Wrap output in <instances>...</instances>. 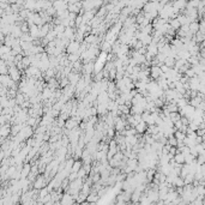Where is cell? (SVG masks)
Returning <instances> with one entry per match:
<instances>
[{"label": "cell", "mask_w": 205, "mask_h": 205, "mask_svg": "<svg viewBox=\"0 0 205 205\" xmlns=\"http://www.w3.org/2000/svg\"><path fill=\"white\" fill-rule=\"evenodd\" d=\"M9 74H10V77L12 78V80H15L16 83H20L22 82V78H23V76H22V72H20V70L17 67V66H12V67H9Z\"/></svg>", "instance_id": "1"}, {"label": "cell", "mask_w": 205, "mask_h": 205, "mask_svg": "<svg viewBox=\"0 0 205 205\" xmlns=\"http://www.w3.org/2000/svg\"><path fill=\"white\" fill-rule=\"evenodd\" d=\"M79 49H80V43L78 41H71L70 45L66 48V54L67 55H70V54H78Z\"/></svg>", "instance_id": "2"}, {"label": "cell", "mask_w": 205, "mask_h": 205, "mask_svg": "<svg viewBox=\"0 0 205 205\" xmlns=\"http://www.w3.org/2000/svg\"><path fill=\"white\" fill-rule=\"evenodd\" d=\"M136 131H137V133H138V134L145 133L146 131H148V124H146V123H144V121L139 123V124H138V125L136 126Z\"/></svg>", "instance_id": "3"}, {"label": "cell", "mask_w": 205, "mask_h": 205, "mask_svg": "<svg viewBox=\"0 0 205 205\" xmlns=\"http://www.w3.org/2000/svg\"><path fill=\"white\" fill-rule=\"evenodd\" d=\"M1 137L3 138H6V137H10L9 134L11 133V125L10 124H6V125H3L1 126Z\"/></svg>", "instance_id": "4"}, {"label": "cell", "mask_w": 205, "mask_h": 205, "mask_svg": "<svg viewBox=\"0 0 205 205\" xmlns=\"http://www.w3.org/2000/svg\"><path fill=\"white\" fill-rule=\"evenodd\" d=\"M82 168H83V163H82V161H76L74 164H73V167H72V173L78 174V171H79Z\"/></svg>", "instance_id": "5"}, {"label": "cell", "mask_w": 205, "mask_h": 205, "mask_svg": "<svg viewBox=\"0 0 205 205\" xmlns=\"http://www.w3.org/2000/svg\"><path fill=\"white\" fill-rule=\"evenodd\" d=\"M175 60H177V59H175V58L168 56V58H167V59H166V61H164V65H166V66H168V67L170 69V67L175 66V64H177V63H175Z\"/></svg>", "instance_id": "6"}, {"label": "cell", "mask_w": 205, "mask_h": 205, "mask_svg": "<svg viewBox=\"0 0 205 205\" xmlns=\"http://www.w3.org/2000/svg\"><path fill=\"white\" fill-rule=\"evenodd\" d=\"M10 53H12V48H10L9 46H6V45H1V48H0V54L1 55H5V54H10Z\"/></svg>", "instance_id": "7"}, {"label": "cell", "mask_w": 205, "mask_h": 205, "mask_svg": "<svg viewBox=\"0 0 205 205\" xmlns=\"http://www.w3.org/2000/svg\"><path fill=\"white\" fill-rule=\"evenodd\" d=\"M67 58H69V61H70L71 64H74V63H77V61H79L80 55H79V54H70V55H67Z\"/></svg>", "instance_id": "8"}]
</instances>
